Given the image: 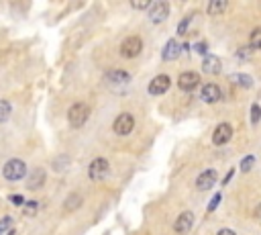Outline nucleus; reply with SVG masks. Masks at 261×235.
Masks as SVG:
<instances>
[{
  "instance_id": "29",
  "label": "nucleus",
  "mask_w": 261,
  "mask_h": 235,
  "mask_svg": "<svg viewBox=\"0 0 261 235\" xmlns=\"http://www.w3.org/2000/svg\"><path fill=\"white\" fill-rule=\"evenodd\" d=\"M9 200H11L13 204H17V207H23V204H25V196H21V194H11Z\"/></svg>"
},
{
  "instance_id": "32",
  "label": "nucleus",
  "mask_w": 261,
  "mask_h": 235,
  "mask_svg": "<svg viewBox=\"0 0 261 235\" xmlns=\"http://www.w3.org/2000/svg\"><path fill=\"white\" fill-rule=\"evenodd\" d=\"M231 178H233V170H231V172H228V174L224 176V180H222V184H228V180H231Z\"/></svg>"
},
{
  "instance_id": "15",
  "label": "nucleus",
  "mask_w": 261,
  "mask_h": 235,
  "mask_svg": "<svg viewBox=\"0 0 261 235\" xmlns=\"http://www.w3.org/2000/svg\"><path fill=\"white\" fill-rule=\"evenodd\" d=\"M200 96H202L204 102H218L222 94H220V88L210 82V84H206V86L202 88V94H200Z\"/></svg>"
},
{
  "instance_id": "12",
  "label": "nucleus",
  "mask_w": 261,
  "mask_h": 235,
  "mask_svg": "<svg viewBox=\"0 0 261 235\" xmlns=\"http://www.w3.org/2000/svg\"><path fill=\"white\" fill-rule=\"evenodd\" d=\"M45 178H47V174L43 168H35L31 174H29V180H27V188L29 190H39L43 184H45Z\"/></svg>"
},
{
  "instance_id": "21",
  "label": "nucleus",
  "mask_w": 261,
  "mask_h": 235,
  "mask_svg": "<svg viewBox=\"0 0 261 235\" xmlns=\"http://www.w3.org/2000/svg\"><path fill=\"white\" fill-rule=\"evenodd\" d=\"M11 112H13V106L9 100H0V123H7L11 119Z\"/></svg>"
},
{
  "instance_id": "6",
  "label": "nucleus",
  "mask_w": 261,
  "mask_h": 235,
  "mask_svg": "<svg viewBox=\"0 0 261 235\" xmlns=\"http://www.w3.org/2000/svg\"><path fill=\"white\" fill-rule=\"evenodd\" d=\"M108 160H104V158H96L92 164H90V168H88V176H90V180H94V182H98V180H102L104 176L108 174Z\"/></svg>"
},
{
  "instance_id": "4",
  "label": "nucleus",
  "mask_w": 261,
  "mask_h": 235,
  "mask_svg": "<svg viewBox=\"0 0 261 235\" xmlns=\"http://www.w3.org/2000/svg\"><path fill=\"white\" fill-rule=\"evenodd\" d=\"M143 49V41L137 37V35H130L126 37L122 43H120V55L126 57V60H133V57H137Z\"/></svg>"
},
{
  "instance_id": "33",
  "label": "nucleus",
  "mask_w": 261,
  "mask_h": 235,
  "mask_svg": "<svg viewBox=\"0 0 261 235\" xmlns=\"http://www.w3.org/2000/svg\"><path fill=\"white\" fill-rule=\"evenodd\" d=\"M253 213H255V217H257V219H261V204H257Z\"/></svg>"
},
{
  "instance_id": "8",
  "label": "nucleus",
  "mask_w": 261,
  "mask_h": 235,
  "mask_svg": "<svg viewBox=\"0 0 261 235\" xmlns=\"http://www.w3.org/2000/svg\"><path fill=\"white\" fill-rule=\"evenodd\" d=\"M198 84H200V76L196 74V72H184L178 78V86H180V90H184V92L194 90Z\"/></svg>"
},
{
  "instance_id": "25",
  "label": "nucleus",
  "mask_w": 261,
  "mask_h": 235,
  "mask_svg": "<svg viewBox=\"0 0 261 235\" xmlns=\"http://www.w3.org/2000/svg\"><path fill=\"white\" fill-rule=\"evenodd\" d=\"M192 17H194V15H186L184 21L178 25V33H180V35H186V29H188V25L192 23Z\"/></svg>"
},
{
  "instance_id": "9",
  "label": "nucleus",
  "mask_w": 261,
  "mask_h": 235,
  "mask_svg": "<svg viewBox=\"0 0 261 235\" xmlns=\"http://www.w3.org/2000/svg\"><path fill=\"white\" fill-rule=\"evenodd\" d=\"M233 137V127L228 123H220L214 131H212V143L214 145H222V143H228V139Z\"/></svg>"
},
{
  "instance_id": "11",
  "label": "nucleus",
  "mask_w": 261,
  "mask_h": 235,
  "mask_svg": "<svg viewBox=\"0 0 261 235\" xmlns=\"http://www.w3.org/2000/svg\"><path fill=\"white\" fill-rule=\"evenodd\" d=\"M192 225H194V213H192V211H184V213H180V217L176 219L174 229H176V233L184 235V233H188V231L192 229Z\"/></svg>"
},
{
  "instance_id": "30",
  "label": "nucleus",
  "mask_w": 261,
  "mask_h": 235,
  "mask_svg": "<svg viewBox=\"0 0 261 235\" xmlns=\"http://www.w3.org/2000/svg\"><path fill=\"white\" fill-rule=\"evenodd\" d=\"M196 53H206V43H196Z\"/></svg>"
},
{
  "instance_id": "16",
  "label": "nucleus",
  "mask_w": 261,
  "mask_h": 235,
  "mask_svg": "<svg viewBox=\"0 0 261 235\" xmlns=\"http://www.w3.org/2000/svg\"><path fill=\"white\" fill-rule=\"evenodd\" d=\"M220 60L216 55H206L204 57V62H202V70L206 72V74H218L220 72Z\"/></svg>"
},
{
  "instance_id": "22",
  "label": "nucleus",
  "mask_w": 261,
  "mask_h": 235,
  "mask_svg": "<svg viewBox=\"0 0 261 235\" xmlns=\"http://www.w3.org/2000/svg\"><path fill=\"white\" fill-rule=\"evenodd\" d=\"M23 209H25V215H27V217H35L39 204H37L35 200H31V202H25V204H23Z\"/></svg>"
},
{
  "instance_id": "17",
  "label": "nucleus",
  "mask_w": 261,
  "mask_h": 235,
  "mask_svg": "<svg viewBox=\"0 0 261 235\" xmlns=\"http://www.w3.org/2000/svg\"><path fill=\"white\" fill-rule=\"evenodd\" d=\"M80 207H82V196L80 194H70L68 198H65V202H63V211L65 213H74Z\"/></svg>"
},
{
  "instance_id": "24",
  "label": "nucleus",
  "mask_w": 261,
  "mask_h": 235,
  "mask_svg": "<svg viewBox=\"0 0 261 235\" xmlns=\"http://www.w3.org/2000/svg\"><path fill=\"white\" fill-rule=\"evenodd\" d=\"M259 119H261V106H259V104H253V106H251V123L257 125Z\"/></svg>"
},
{
  "instance_id": "2",
  "label": "nucleus",
  "mask_w": 261,
  "mask_h": 235,
  "mask_svg": "<svg viewBox=\"0 0 261 235\" xmlns=\"http://www.w3.org/2000/svg\"><path fill=\"white\" fill-rule=\"evenodd\" d=\"M88 116H90V106H88L86 102H76V104H72L70 110H68V121H70V125L76 127V129H80V127L86 125Z\"/></svg>"
},
{
  "instance_id": "26",
  "label": "nucleus",
  "mask_w": 261,
  "mask_h": 235,
  "mask_svg": "<svg viewBox=\"0 0 261 235\" xmlns=\"http://www.w3.org/2000/svg\"><path fill=\"white\" fill-rule=\"evenodd\" d=\"M130 7L137 11H147V9H151V3L149 0H135V3H130Z\"/></svg>"
},
{
  "instance_id": "7",
  "label": "nucleus",
  "mask_w": 261,
  "mask_h": 235,
  "mask_svg": "<svg viewBox=\"0 0 261 235\" xmlns=\"http://www.w3.org/2000/svg\"><path fill=\"white\" fill-rule=\"evenodd\" d=\"M170 84H172L170 76H166V74H159V76H155V78L149 82V94H153V96L166 94V92L170 90Z\"/></svg>"
},
{
  "instance_id": "1",
  "label": "nucleus",
  "mask_w": 261,
  "mask_h": 235,
  "mask_svg": "<svg viewBox=\"0 0 261 235\" xmlns=\"http://www.w3.org/2000/svg\"><path fill=\"white\" fill-rule=\"evenodd\" d=\"M25 174H27V164H25L23 160H19V158L9 160V162L5 164V168H3V176H5V180H9V182H19V180H23Z\"/></svg>"
},
{
  "instance_id": "3",
  "label": "nucleus",
  "mask_w": 261,
  "mask_h": 235,
  "mask_svg": "<svg viewBox=\"0 0 261 235\" xmlns=\"http://www.w3.org/2000/svg\"><path fill=\"white\" fill-rule=\"evenodd\" d=\"M104 82H106V86L110 88V90L122 92V90H126V86L130 84V76L126 72H122V70H110L104 76Z\"/></svg>"
},
{
  "instance_id": "20",
  "label": "nucleus",
  "mask_w": 261,
  "mask_h": 235,
  "mask_svg": "<svg viewBox=\"0 0 261 235\" xmlns=\"http://www.w3.org/2000/svg\"><path fill=\"white\" fill-rule=\"evenodd\" d=\"M0 235H15V221L13 217L0 219Z\"/></svg>"
},
{
  "instance_id": "31",
  "label": "nucleus",
  "mask_w": 261,
  "mask_h": 235,
  "mask_svg": "<svg viewBox=\"0 0 261 235\" xmlns=\"http://www.w3.org/2000/svg\"><path fill=\"white\" fill-rule=\"evenodd\" d=\"M216 235H237V233H235L233 229H220Z\"/></svg>"
},
{
  "instance_id": "27",
  "label": "nucleus",
  "mask_w": 261,
  "mask_h": 235,
  "mask_svg": "<svg viewBox=\"0 0 261 235\" xmlns=\"http://www.w3.org/2000/svg\"><path fill=\"white\" fill-rule=\"evenodd\" d=\"M220 200H222V194L218 192V194H214V198L208 202V213H212V211H216V207L220 204Z\"/></svg>"
},
{
  "instance_id": "5",
  "label": "nucleus",
  "mask_w": 261,
  "mask_h": 235,
  "mask_svg": "<svg viewBox=\"0 0 261 235\" xmlns=\"http://www.w3.org/2000/svg\"><path fill=\"white\" fill-rule=\"evenodd\" d=\"M133 129H135V116L128 114V112L118 114L116 119H114V123H112V131L116 135H128Z\"/></svg>"
},
{
  "instance_id": "13",
  "label": "nucleus",
  "mask_w": 261,
  "mask_h": 235,
  "mask_svg": "<svg viewBox=\"0 0 261 235\" xmlns=\"http://www.w3.org/2000/svg\"><path fill=\"white\" fill-rule=\"evenodd\" d=\"M214 182H216V172L214 170H206V172H202L198 176V178H196V188H198V190H210L214 186Z\"/></svg>"
},
{
  "instance_id": "19",
  "label": "nucleus",
  "mask_w": 261,
  "mask_h": 235,
  "mask_svg": "<svg viewBox=\"0 0 261 235\" xmlns=\"http://www.w3.org/2000/svg\"><path fill=\"white\" fill-rule=\"evenodd\" d=\"M228 80H231L233 84H237V86H243V88H251L253 86L251 76H245V74H231V76H228Z\"/></svg>"
},
{
  "instance_id": "23",
  "label": "nucleus",
  "mask_w": 261,
  "mask_h": 235,
  "mask_svg": "<svg viewBox=\"0 0 261 235\" xmlns=\"http://www.w3.org/2000/svg\"><path fill=\"white\" fill-rule=\"evenodd\" d=\"M249 43H251V47H253V49H261V27H259V29H255V31L251 33Z\"/></svg>"
},
{
  "instance_id": "10",
  "label": "nucleus",
  "mask_w": 261,
  "mask_h": 235,
  "mask_svg": "<svg viewBox=\"0 0 261 235\" xmlns=\"http://www.w3.org/2000/svg\"><path fill=\"white\" fill-rule=\"evenodd\" d=\"M168 15H170V5L168 3H155V5H151V11H149V19H151V23H163L168 19Z\"/></svg>"
},
{
  "instance_id": "28",
  "label": "nucleus",
  "mask_w": 261,
  "mask_h": 235,
  "mask_svg": "<svg viewBox=\"0 0 261 235\" xmlns=\"http://www.w3.org/2000/svg\"><path fill=\"white\" fill-rule=\"evenodd\" d=\"M253 162H255V158H253V156H247V158L241 162V170H243V172H249V170L253 168Z\"/></svg>"
},
{
  "instance_id": "14",
  "label": "nucleus",
  "mask_w": 261,
  "mask_h": 235,
  "mask_svg": "<svg viewBox=\"0 0 261 235\" xmlns=\"http://www.w3.org/2000/svg\"><path fill=\"white\" fill-rule=\"evenodd\" d=\"M180 53H182L180 43H178L176 39H170V41L166 43V47H163V51H161V57H163L166 62H174V60H178V57H180Z\"/></svg>"
},
{
  "instance_id": "18",
  "label": "nucleus",
  "mask_w": 261,
  "mask_h": 235,
  "mask_svg": "<svg viewBox=\"0 0 261 235\" xmlns=\"http://www.w3.org/2000/svg\"><path fill=\"white\" fill-rule=\"evenodd\" d=\"M226 9H228V3H224V0H214V3H210L206 7V13L210 17H216V15H222Z\"/></svg>"
}]
</instances>
